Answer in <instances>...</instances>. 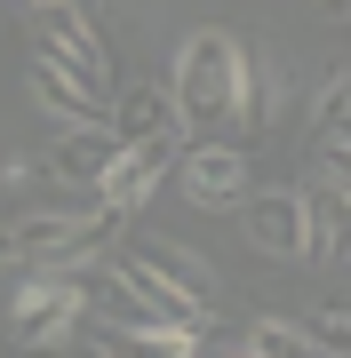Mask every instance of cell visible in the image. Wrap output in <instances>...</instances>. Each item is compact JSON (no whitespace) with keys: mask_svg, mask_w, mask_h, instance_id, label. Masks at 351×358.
<instances>
[{"mask_svg":"<svg viewBox=\"0 0 351 358\" xmlns=\"http://www.w3.org/2000/svg\"><path fill=\"white\" fill-rule=\"evenodd\" d=\"M240 80H247V40H232V32H192V40L176 48L168 103H176L184 143H200V136H232Z\"/></svg>","mask_w":351,"mask_h":358,"instance_id":"1","label":"cell"},{"mask_svg":"<svg viewBox=\"0 0 351 358\" xmlns=\"http://www.w3.org/2000/svg\"><path fill=\"white\" fill-rule=\"evenodd\" d=\"M32 56H48V64H64L72 80H88V88L112 96V48H104V32L80 16V0H40L32 8Z\"/></svg>","mask_w":351,"mask_h":358,"instance_id":"2","label":"cell"},{"mask_svg":"<svg viewBox=\"0 0 351 358\" xmlns=\"http://www.w3.org/2000/svg\"><path fill=\"white\" fill-rule=\"evenodd\" d=\"M8 310H16V334L25 343H64L72 319H80V271L72 263H25Z\"/></svg>","mask_w":351,"mask_h":358,"instance_id":"3","label":"cell"},{"mask_svg":"<svg viewBox=\"0 0 351 358\" xmlns=\"http://www.w3.org/2000/svg\"><path fill=\"white\" fill-rule=\"evenodd\" d=\"M240 231H247V247L272 255V263H312L319 255V231H312L303 192H247L240 199Z\"/></svg>","mask_w":351,"mask_h":358,"instance_id":"4","label":"cell"},{"mask_svg":"<svg viewBox=\"0 0 351 358\" xmlns=\"http://www.w3.org/2000/svg\"><path fill=\"white\" fill-rule=\"evenodd\" d=\"M184 152V128H168V136H144V143H120V159L104 167V183H96V199L104 207H120V215H136L144 199H152V183L168 176V159Z\"/></svg>","mask_w":351,"mask_h":358,"instance_id":"5","label":"cell"},{"mask_svg":"<svg viewBox=\"0 0 351 358\" xmlns=\"http://www.w3.org/2000/svg\"><path fill=\"white\" fill-rule=\"evenodd\" d=\"M184 199H192V207H240L247 199V152L232 136L184 143Z\"/></svg>","mask_w":351,"mask_h":358,"instance_id":"6","label":"cell"},{"mask_svg":"<svg viewBox=\"0 0 351 358\" xmlns=\"http://www.w3.org/2000/svg\"><path fill=\"white\" fill-rule=\"evenodd\" d=\"M112 159H120V136L104 128V120H64V136H56L48 159H40V176H48V183H72V192H96Z\"/></svg>","mask_w":351,"mask_h":358,"instance_id":"7","label":"cell"},{"mask_svg":"<svg viewBox=\"0 0 351 358\" xmlns=\"http://www.w3.org/2000/svg\"><path fill=\"white\" fill-rule=\"evenodd\" d=\"M120 263H136V271H152V279H168L176 294H192L200 310H216V303H223V294H216V271L200 263L192 247H176V239H136Z\"/></svg>","mask_w":351,"mask_h":358,"instance_id":"8","label":"cell"},{"mask_svg":"<svg viewBox=\"0 0 351 358\" xmlns=\"http://www.w3.org/2000/svg\"><path fill=\"white\" fill-rule=\"evenodd\" d=\"M32 103L56 120H112V96L88 88V80H72L64 64H48V56H32Z\"/></svg>","mask_w":351,"mask_h":358,"instance_id":"9","label":"cell"},{"mask_svg":"<svg viewBox=\"0 0 351 358\" xmlns=\"http://www.w3.org/2000/svg\"><path fill=\"white\" fill-rule=\"evenodd\" d=\"M104 128L120 143H144V136H168L176 128V103H168V80H144V88H120L112 96V120Z\"/></svg>","mask_w":351,"mask_h":358,"instance_id":"10","label":"cell"},{"mask_svg":"<svg viewBox=\"0 0 351 358\" xmlns=\"http://www.w3.org/2000/svg\"><path fill=\"white\" fill-rule=\"evenodd\" d=\"M303 207H312V231H319V255L327 263H343V207H351V183H343V159H319V176H312V192H303Z\"/></svg>","mask_w":351,"mask_h":358,"instance_id":"11","label":"cell"},{"mask_svg":"<svg viewBox=\"0 0 351 358\" xmlns=\"http://www.w3.org/2000/svg\"><path fill=\"white\" fill-rule=\"evenodd\" d=\"M343 143H351V72L336 64L319 80V103H312V152L319 159H343Z\"/></svg>","mask_w":351,"mask_h":358,"instance_id":"12","label":"cell"},{"mask_svg":"<svg viewBox=\"0 0 351 358\" xmlns=\"http://www.w3.org/2000/svg\"><path fill=\"white\" fill-rule=\"evenodd\" d=\"M240 350H247V358H287V350H303V327H296V319H256Z\"/></svg>","mask_w":351,"mask_h":358,"instance_id":"13","label":"cell"},{"mask_svg":"<svg viewBox=\"0 0 351 358\" xmlns=\"http://www.w3.org/2000/svg\"><path fill=\"white\" fill-rule=\"evenodd\" d=\"M296 327H303V350H327V358H336V350H351V319H343L336 303H327V310H312V319H296Z\"/></svg>","mask_w":351,"mask_h":358,"instance_id":"14","label":"cell"},{"mask_svg":"<svg viewBox=\"0 0 351 358\" xmlns=\"http://www.w3.org/2000/svg\"><path fill=\"white\" fill-rule=\"evenodd\" d=\"M343 8H351V0H319V16H327V24H343Z\"/></svg>","mask_w":351,"mask_h":358,"instance_id":"15","label":"cell"},{"mask_svg":"<svg viewBox=\"0 0 351 358\" xmlns=\"http://www.w3.org/2000/svg\"><path fill=\"white\" fill-rule=\"evenodd\" d=\"M8 207H16V199H8V183H0V215H8Z\"/></svg>","mask_w":351,"mask_h":358,"instance_id":"16","label":"cell"},{"mask_svg":"<svg viewBox=\"0 0 351 358\" xmlns=\"http://www.w3.org/2000/svg\"><path fill=\"white\" fill-rule=\"evenodd\" d=\"M0 279H8V271H0Z\"/></svg>","mask_w":351,"mask_h":358,"instance_id":"17","label":"cell"},{"mask_svg":"<svg viewBox=\"0 0 351 358\" xmlns=\"http://www.w3.org/2000/svg\"><path fill=\"white\" fill-rule=\"evenodd\" d=\"M32 8H40V0H32Z\"/></svg>","mask_w":351,"mask_h":358,"instance_id":"18","label":"cell"}]
</instances>
